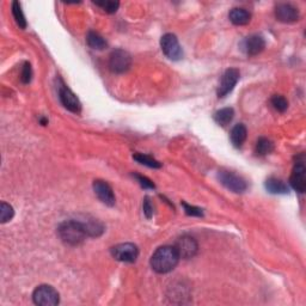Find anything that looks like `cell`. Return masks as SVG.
I'll list each match as a JSON object with an SVG mask.
<instances>
[{
	"mask_svg": "<svg viewBox=\"0 0 306 306\" xmlns=\"http://www.w3.org/2000/svg\"><path fill=\"white\" fill-rule=\"evenodd\" d=\"M179 255L175 247L164 246L158 248L151 257L152 269L158 274H166L173 270L178 264Z\"/></svg>",
	"mask_w": 306,
	"mask_h": 306,
	"instance_id": "1",
	"label": "cell"
},
{
	"mask_svg": "<svg viewBox=\"0 0 306 306\" xmlns=\"http://www.w3.org/2000/svg\"><path fill=\"white\" fill-rule=\"evenodd\" d=\"M57 234L65 244L71 247L79 246L87 237L80 220H66L61 223L57 227Z\"/></svg>",
	"mask_w": 306,
	"mask_h": 306,
	"instance_id": "2",
	"label": "cell"
},
{
	"mask_svg": "<svg viewBox=\"0 0 306 306\" xmlns=\"http://www.w3.org/2000/svg\"><path fill=\"white\" fill-rule=\"evenodd\" d=\"M33 300L40 306H55L59 304L60 295L55 288L49 285H41L34 291Z\"/></svg>",
	"mask_w": 306,
	"mask_h": 306,
	"instance_id": "3",
	"label": "cell"
},
{
	"mask_svg": "<svg viewBox=\"0 0 306 306\" xmlns=\"http://www.w3.org/2000/svg\"><path fill=\"white\" fill-rule=\"evenodd\" d=\"M218 179H219L220 183H222L225 188H227L233 193L240 194V193H244L248 189L246 179L232 171L220 170V171L218 172Z\"/></svg>",
	"mask_w": 306,
	"mask_h": 306,
	"instance_id": "4",
	"label": "cell"
},
{
	"mask_svg": "<svg viewBox=\"0 0 306 306\" xmlns=\"http://www.w3.org/2000/svg\"><path fill=\"white\" fill-rule=\"evenodd\" d=\"M132 66V56L124 49H116L109 56V69L114 73H125Z\"/></svg>",
	"mask_w": 306,
	"mask_h": 306,
	"instance_id": "5",
	"label": "cell"
},
{
	"mask_svg": "<svg viewBox=\"0 0 306 306\" xmlns=\"http://www.w3.org/2000/svg\"><path fill=\"white\" fill-rule=\"evenodd\" d=\"M161 47L163 53L165 54L166 57H169L170 60L177 61L182 59L183 50L182 47L179 45L177 37L173 34H165L161 40Z\"/></svg>",
	"mask_w": 306,
	"mask_h": 306,
	"instance_id": "6",
	"label": "cell"
},
{
	"mask_svg": "<svg viewBox=\"0 0 306 306\" xmlns=\"http://www.w3.org/2000/svg\"><path fill=\"white\" fill-rule=\"evenodd\" d=\"M111 255L115 260L120 262L133 263L139 256V249L133 243H122L111 248Z\"/></svg>",
	"mask_w": 306,
	"mask_h": 306,
	"instance_id": "7",
	"label": "cell"
},
{
	"mask_svg": "<svg viewBox=\"0 0 306 306\" xmlns=\"http://www.w3.org/2000/svg\"><path fill=\"white\" fill-rule=\"evenodd\" d=\"M59 98L60 102L67 110L71 113L79 114L81 111V103L79 98L76 96V94L72 90L69 89L66 85H61L59 87Z\"/></svg>",
	"mask_w": 306,
	"mask_h": 306,
	"instance_id": "8",
	"label": "cell"
},
{
	"mask_svg": "<svg viewBox=\"0 0 306 306\" xmlns=\"http://www.w3.org/2000/svg\"><path fill=\"white\" fill-rule=\"evenodd\" d=\"M239 77H240V73L237 69L226 70L225 73L223 74L219 87H218V96L219 97L227 96V95L234 89L238 80H239Z\"/></svg>",
	"mask_w": 306,
	"mask_h": 306,
	"instance_id": "9",
	"label": "cell"
},
{
	"mask_svg": "<svg viewBox=\"0 0 306 306\" xmlns=\"http://www.w3.org/2000/svg\"><path fill=\"white\" fill-rule=\"evenodd\" d=\"M173 247H175V249L177 250L179 257L186 258V260L195 256L199 250L198 242L190 236H183L181 238H178L177 242H176V244Z\"/></svg>",
	"mask_w": 306,
	"mask_h": 306,
	"instance_id": "10",
	"label": "cell"
},
{
	"mask_svg": "<svg viewBox=\"0 0 306 306\" xmlns=\"http://www.w3.org/2000/svg\"><path fill=\"white\" fill-rule=\"evenodd\" d=\"M291 186L295 192L305 193L306 190V168L304 162L295 163L293 170H292V175L290 178Z\"/></svg>",
	"mask_w": 306,
	"mask_h": 306,
	"instance_id": "11",
	"label": "cell"
},
{
	"mask_svg": "<svg viewBox=\"0 0 306 306\" xmlns=\"http://www.w3.org/2000/svg\"><path fill=\"white\" fill-rule=\"evenodd\" d=\"M94 192L96 194V196L101 200L104 205H107L109 207H113L115 205V195L111 187L108 185L105 181H102V179H96L93 185Z\"/></svg>",
	"mask_w": 306,
	"mask_h": 306,
	"instance_id": "12",
	"label": "cell"
},
{
	"mask_svg": "<svg viewBox=\"0 0 306 306\" xmlns=\"http://www.w3.org/2000/svg\"><path fill=\"white\" fill-rule=\"evenodd\" d=\"M275 17L281 23H294L299 20V11L291 4H279L275 8Z\"/></svg>",
	"mask_w": 306,
	"mask_h": 306,
	"instance_id": "13",
	"label": "cell"
},
{
	"mask_svg": "<svg viewBox=\"0 0 306 306\" xmlns=\"http://www.w3.org/2000/svg\"><path fill=\"white\" fill-rule=\"evenodd\" d=\"M264 48H266V41L262 36L251 35L244 41V50H246L247 55L249 56L258 55L263 52Z\"/></svg>",
	"mask_w": 306,
	"mask_h": 306,
	"instance_id": "14",
	"label": "cell"
},
{
	"mask_svg": "<svg viewBox=\"0 0 306 306\" xmlns=\"http://www.w3.org/2000/svg\"><path fill=\"white\" fill-rule=\"evenodd\" d=\"M229 18L234 25H247L251 20V13L246 9L236 8L231 10Z\"/></svg>",
	"mask_w": 306,
	"mask_h": 306,
	"instance_id": "15",
	"label": "cell"
},
{
	"mask_svg": "<svg viewBox=\"0 0 306 306\" xmlns=\"http://www.w3.org/2000/svg\"><path fill=\"white\" fill-rule=\"evenodd\" d=\"M83 224L85 232H86L87 237H100L102 233L104 232V226L101 222H98L97 219L90 218V219H85L84 222H80Z\"/></svg>",
	"mask_w": 306,
	"mask_h": 306,
	"instance_id": "16",
	"label": "cell"
},
{
	"mask_svg": "<svg viewBox=\"0 0 306 306\" xmlns=\"http://www.w3.org/2000/svg\"><path fill=\"white\" fill-rule=\"evenodd\" d=\"M264 187L269 192L270 194H279V195H285V194H288L290 189L286 183L281 179H279L277 177H269L264 183Z\"/></svg>",
	"mask_w": 306,
	"mask_h": 306,
	"instance_id": "17",
	"label": "cell"
},
{
	"mask_svg": "<svg viewBox=\"0 0 306 306\" xmlns=\"http://www.w3.org/2000/svg\"><path fill=\"white\" fill-rule=\"evenodd\" d=\"M247 135H248V131L247 127L243 124H238L234 126L231 131V141L234 147H242V145L244 144V141L247 140Z\"/></svg>",
	"mask_w": 306,
	"mask_h": 306,
	"instance_id": "18",
	"label": "cell"
},
{
	"mask_svg": "<svg viewBox=\"0 0 306 306\" xmlns=\"http://www.w3.org/2000/svg\"><path fill=\"white\" fill-rule=\"evenodd\" d=\"M86 42L89 45L90 48L96 49V50H103L104 48H107L108 43L103 37H102L100 34L96 32H89L86 36Z\"/></svg>",
	"mask_w": 306,
	"mask_h": 306,
	"instance_id": "19",
	"label": "cell"
},
{
	"mask_svg": "<svg viewBox=\"0 0 306 306\" xmlns=\"http://www.w3.org/2000/svg\"><path fill=\"white\" fill-rule=\"evenodd\" d=\"M233 116L234 110L232 108H223L214 114V120H216L218 125L225 127V126L229 125L233 120Z\"/></svg>",
	"mask_w": 306,
	"mask_h": 306,
	"instance_id": "20",
	"label": "cell"
},
{
	"mask_svg": "<svg viewBox=\"0 0 306 306\" xmlns=\"http://www.w3.org/2000/svg\"><path fill=\"white\" fill-rule=\"evenodd\" d=\"M273 149L274 144L267 138H260L256 142V146H255V153L260 157L269 155V153L273 152Z\"/></svg>",
	"mask_w": 306,
	"mask_h": 306,
	"instance_id": "21",
	"label": "cell"
},
{
	"mask_svg": "<svg viewBox=\"0 0 306 306\" xmlns=\"http://www.w3.org/2000/svg\"><path fill=\"white\" fill-rule=\"evenodd\" d=\"M12 15H13V18H15V20H16L17 25H18L20 29H25L26 20H25L24 13H23L22 8H20V4L18 2L12 3Z\"/></svg>",
	"mask_w": 306,
	"mask_h": 306,
	"instance_id": "22",
	"label": "cell"
},
{
	"mask_svg": "<svg viewBox=\"0 0 306 306\" xmlns=\"http://www.w3.org/2000/svg\"><path fill=\"white\" fill-rule=\"evenodd\" d=\"M133 158L137 161L138 163H140L142 165L148 166V168H153V169H159L162 166L161 163L158 161H156L155 158L149 157V156L142 155V153H138V155H134Z\"/></svg>",
	"mask_w": 306,
	"mask_h": 306,
	"instance_id": "23",
	"label": "cell"
},
{
	"mask_svg": "<svg viewBox=\"0 0 306 306\" xmlns=\"http://www.w3.org/2000/svg\"><path fill=\"white\" fill-rule=\"evenodd\" d=\"M15 216V210H13L12 206L9 205L6 202H2L0 205V222L3 224L10 222Z\"/></svg>",
	"mask_w": 306,
	"mask_h": 306,
	"instance_id": "24",
	"label": "cell"
},
{
	"mask_svg": "<svg viewBox=\"0 0 306 306\" xmlns=\"http://www.w3.org/2000/svg\"><path fill=\"white\" fill-rule=\"evenodd\" d=\"M271 105H273L275 110H278L279 113H284V111L287 110L288 102L284 96L275 95V96L271 97Z\"/></svg>",
	"mask_w": 306,
	"mask_h": 306,
	"instance_id": "25",
	"label": "cell"
},
{
	"mask_svg": "<svg viewBox=\"0 0 306 306\" xmlns=\"http://www.w3.org/2000/svg\"><path fill=\"white\" fill-rule=\"evenodd\" d=\"M95 4L103 9L107 13H115L118 10V6H120L118 2H97Z\"/></svg>",
	"mask_w": 306,
	"mask_h": 306,
	"instance_id": "26",
	"label": "cell"
},
{
	"mask_svg": "<svg viewBox=\"0 0 306 306\" xmlns=\"http://www.w3.org/2000/svg\"><path fill=\"white\" fill-rule=\"evenodd\" d=\"M20 79H22V83L24 84H29L33 79V70H32V65L29 63H24L22 69V74H20Z\"/></svg>",
	"mask_w": 306,
	"mask_h": 306,
	"instance_id": "27",
	"label": "cell"
},
{
	"mask_svg": "<svg viewBox=\"0 0 306 306\" xmlns=\"http://www.w3.org/2000/svg\"><path fill=\"white\" fill-rule=\"evenodd\" d=\"M134 177L138 179V182L140 183V186L142 187L144 189H155L156 186L155 183H153L151 179H148L147 177H145V176H141V175H138V173H134Z\"/></svg>",
	"mask_w": 306,
	"mask_h": 306,
	"instance_id": "28",
	"label": "cell"
},
{
	"mask_svg": "<svg viewBox=\"0 0 306 306\" xmlns=\"http://www.w3.org/2000/svg\"><path fill=\"white\" fill-rule=\"evenodd\" d=\"M182 205H183V207H185L186 213L188 214V216H190V217H202L203 216L202 209L199 208V207L190 206V205H188V203H186V202H183Z\"/></svg>",
	"mask_w": 306,
	"mask_h": 306,
	"instance_id": "29",
	"label": "cell"
},
{
	"mask_svg": "<svg viewBox=\"0 0 306 306\" xmlns=\"http://www.w3.org/2000/svg\"><path fill=\"white\" fill-rule=\"evenodd\" d=\"M142 209H144V213L145 216L147 219H151L152 216H153V206L151 201H149V198H146L144 199V203H142Z\"/></svg>",
	"mask_w": 306,
	"mask_h": 306,
	"instance_id": "30",
	"label": "cell"
}]
</instances>
